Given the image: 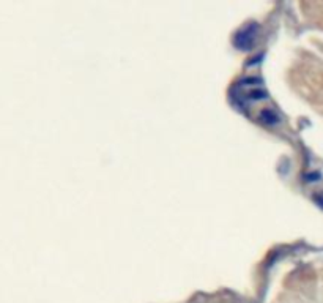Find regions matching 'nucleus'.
Returning <instances> with one entry per match:
<instances>
[{
	"label": "nucleus",
	"mask_w": 323,
	"mask_h": 303,
	"mask_svg": "<svg viewBox=\"0 0 323 303\" xmlns=\"http://www.w3.org/2000/svg\"><path fill=\"white\" fill-rule=\"evenodd\" d=\"M317 202H318V204H320V206H321V207H323V194H321V196H318V197H317Z\"/></svg>",
	"instance_id": "nucleus-3"
},
{
	"label": "nucleus",
	"mask_w": 323,
	"mask_h": 303,
	"mask_svg": "<svg viewBox=\"0 0 323 303\" xmlns=\"http://www.w3.org/2000/svg\"><path fill=\"white\" fill-rule=\"evenodd\" d=\"M236 99L238 103H249V101H257L265 96V89L260 79L251 78V79H241L235 86Z\"/></svg>",
	"instance_id": "nucleus-1"
},
{
	"label": "nucleus",
	"mask_w": 323,
	"mask_h": 303,
	"mask_svg": "<svg viewBox=\"0 0 323 303\" xmlns=\"http://www.w3.org/2000/svg\"><path fill=\"white\" fill-rule=\"evenodd\" d=\"M256 32H257V26L256 24L245 26L240 32L236 33L235 44L240 49H249L252 46V43H254V38H256Z\"/></svg>",
	"instance_id": "nucleus-2"
}]
</instances>
